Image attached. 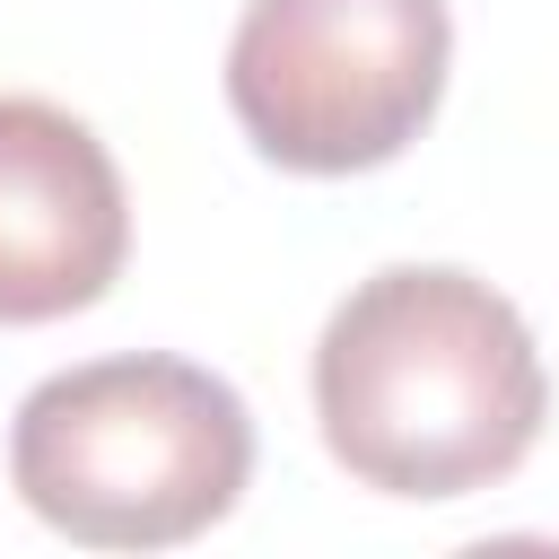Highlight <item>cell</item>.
I'll list each match as a JSON object with an SVG mask.
<instances>
[{
	"mask_svg": "<svg viewBox=\"0 0 559 559\" xmlns=\"http://www.w3.org/2000/svg\"><path fill=\"white\" fill-rule=\"evenodd\" d=\"M314 419L349 480L384 498H472L533 454L550 376L489 280L393 262L332 306L314 341Z\"/></svg>",
	"mask_w": 559,
	"mask_h": 559,
	"instance_id": "1",
	"label": "cell"
},
{
	"mask_svg": "<svg viewBox=\"0 0 559 559\" xmlns=\"http://www.w3.org/2000/svg\"><path fill=\"white\" fill-rule=\"evenodd\" d=\"M17 498L87 550H175L253 480V411L227 376L122 349L44 376L9 428Z\"/></svg>",
	"mask_w": 559,
	"mask_h": 559,
	"instance_id": "2",
	"label": "cell"
},
{
	"mask_svg": "<svg viewBox=\"0 0 559 559\" xmlns=\"http://www.w3.org/2000/svg\"><path fill=\"white\" fill-rule=\"evenodd\" d=\"M445 61V0H245L227 105L288 175H367L428 131Z\"/></svg>",
	"mask_w": 559,
	"mask_h": 559,
	"instance_id": "3",
	"label": "cell"
},
{
	"mask_svg": "<svg viewBox=\"0 0 559 559\" xmlns=\"http://www.w3.org/2000/svg\"><path fill=\"white\" fill-rule=\"evenodd\" d=\"M131 201L105 140L44 105L0 96V323H61L122 280Z\"/></svg>",
	"mask_w": 559,
	"mask_h": 559,
	"instance_id": "4",
	"label": "cell"
}]
</instances>
